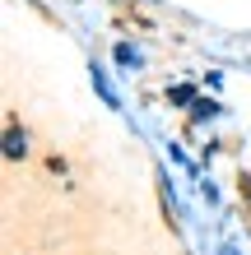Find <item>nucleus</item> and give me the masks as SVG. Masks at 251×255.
I'll list each match as a JSON object with an SVG mask.
<instances>
[{
    "instance_id": "f257e3e1",
    "label": "nucleus",
    "mask_w": 251,
    "mask_h": 255,
    "mask_svg": "<svg viewBox=\"0 0 251 255\" xmlns=\"http://www.w3.org/2000/svg\"><path fill=\"white\" fill-rule=\"evenodd\" d=\"M88 79H93V93H98L102 102H107L112 112H121V93H116V88H112V79H107V70H102L98 61L88 65Z\"/></svg>"
},
{
    "instance_id": "f03ea898",
    "label": "nucleus",
    "mask_w": 251,
    "mask_h": 255,
    "mask_svg": "<svg viewBox=\"0 0 251 255\" xmlns=\"http://www.w3.org/2000/svg\"><path fill=\"white\" fill-rule=\"evenodd\" d=\"M112 61L121 65L126 74H140L144 70V51L135 47V42H116V47H112Z\"/></svg>"
},
{
    "instance_id": "7ed1b4c3",
    "label": "nucleus",
    "mask_w": 251,
    "mask_h": 255,
    "mask_svg": "<svg viewBox=\"0 0 251 255\" xmlns=\"http://www.w3.org/2000/svg\"><path fill=\"white\" fill-rule=\"evenodd\" d=\"M5 158H9V162L28 158V130H19V126H5Z\"/></svg>"
},
{
    "instance_id": "20e7f679",
    "label": "nucleus",
    "mask_w": 251,
    "mask_h": 255,
    "mask_svg": "<svg viewBox=\"0 0 251 255\" xmlns=\"http://www.w3.org/2000/svg\"><path fill=\"white\" fill-rule=\"evenodd\" d=\"M186 112H191V121H219V116H224V102L219 98H196Z\"/></svg>"
},
{
    "instance_id": "39448f33",
    "label": "nucleus",
    "mask_w": 251,
    "mask_h": 255,
    "mask_svg": "<svg viewBox=\"0 0 251 255\" xmlns=\"http://www.w3.org/2000/svg\"><path fill=\"white\" fill-rule=\"evenodd\" d=\"M200 93H196V84H168V102L172 107H191Z\"/></svg>"
},
{
    "instance_id": "423d86ee",
    "label": "nucleus",
    "mask_w": 251,
    "mask_h": 255,
    "mask_svg": "<svg viewBox=\"0 0 251 255\" xmlns=\"http://www.w3.org/2000/svg\"><path fill=\"white\" fill-rule=\"evenodd\" d=\"M200 195H205V200H210V204H219V186L210 181V176H205V181H200Z\"/></svg>"
},
{
    "instance_id": "0eeeda50",
    "label": "nucleus",
    "mask_w": 251,
    "mask_h": 255,
    "mask_svg": "<svg viewBox=\"0 0 251 255\" xmlns=\"http://www.w3.org/2000/svg\"><path fill=\"white\" fill-rule=\"evenodd\" d=\"M168 158H172V162H177V167H186V172H191V158H186V153H182V148H177V144H172V148H168Z\"/></svg>"
},
{
    "instance_id": "6e6552de",
    "label": "nucleus",
    "mask_w": 251,
    "mask_h": 255,
    "mask_svg": "<svg viewBox=\"0 0 251 255\" xmlns=\"http://www.w3.org/2000/svg\"><path fill=\"white\" fill-rule=\"evenodd\" d=\"M247 186H251V181H247Z\"/></svg>"
}]
</instances>
